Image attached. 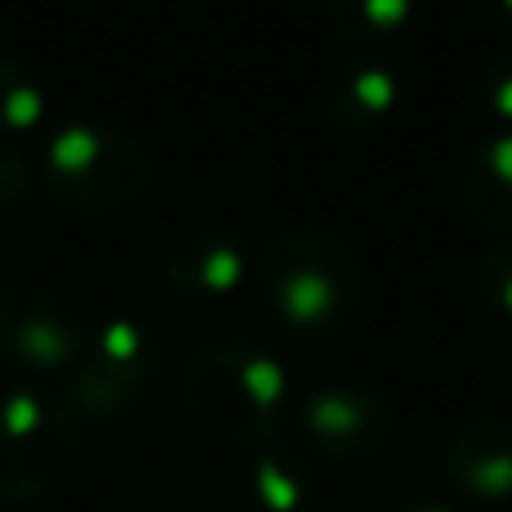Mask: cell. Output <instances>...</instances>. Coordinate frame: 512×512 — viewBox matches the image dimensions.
<instances>
[{
    "label": "cell",
    "instance_id": "6da1fadb",
    "mask_svg": "<svg viewBox=\"0 0 512 512\" xmlns=\"http://www.w3.org/2000/svg\"><path fill=\"white\" fill-rule=\"evenodd\" d=\"M256 280L284 328L336 336L360 308V264L328 228L276 232L256 252Z\"/></svg>",
    "mask_w": 512,
    "mask_h": 512
},
{
    "label": "cell",
    "instance_id": "7a4b0ae2",
    "mask_svg": "<svg viewBox=\"0 0 512 512\" xmlns=\"http://www.w3.org/2000/svg\"><path fill=\"white\" fill-rule=\"evenodd\" d=\"M180 400L204 436L236 448L264 444L288 408V372L256 344L220 340L188 360Z\"/></svg>",
    "mask_w": 512,
    "mask_h": 512
},
{
    "label": "cell",
    "instance_id": "3957f363",
    "mask_svg": "<svg viewBox=\"0 0 512 512\" xmlns=\"http://www.w3.org/2000/svg\"><path fill=\"white\" fill-rule=\"evenodd\" d=\"M148 152L120 128L72 120L44 144V188L76 212H112L140 196Z\"/></svg>",
    "mask_w": 512,
    "mask_h": 512
},
{
    "label": "cell",
    "instance_id": "277c9868",
    "mask_svg": "<svg viewBox=\"0 0 512 512\" xmlns=\"http://www.w3.org/2000/svg\"><path fill=\"white\" fill-rule=\"evenodd\" d=\"M76 448L72 408L40 388H12L0 396V500H40Z\"/></svg>",
    "mask_w": 512,
    "mask_h": 512
},
{
    "label": "cell",
    "instance_id": "5b68a950",
    "mask_svg": "<svg viewBox=\"0 0 512 512\" xmlns=\"http://www.w3.org/2000/svg\"><path fill=\"white\" fill-rule=\"evenodd\" d=\"M160 368L156 336L128 316H112L88 332L80 360L68 372V408L112 420L136 404L152 372Z\"/></svg>",
    "mask_w": 512,
    "mask_h": 512
},
{
    "label": "cell",
    "instance_id": "8992f818",
    "mask_svg": "<svg viewBox=\"0 0 512 512\" xmlns=\"http://www.w3.org/2000/svg\"><path fill=\"white\" fill-rule=\"evenodd\" d=\"M80 316L48 288H0V360L20 372H72L84 352Z\"/></svg>",
    "mask_w": 512,
    "mask_h": 512
},
{
    "label": "cell",
    "instance_id": "52a82bcc",
    "mask_svg": "<svg viewBox=\"0 0 512 512\" xmlns=\"http://www.w3.org/2000/svg\"><path fill=\"white\" fill-rule=\"evenodd\" d=\"M296 432L308 456L368 460L392 436V404L368 384H328L300 404Z\"/></svg>",
    "mask_w": 512,
    "mask_h": 512
},
{
    "label": "cell",
    "instance_id": "ba28073f",
    "mask_svg": "<svg viewBox=\"0 0 512 512\" xmlns=\"http://www.w3.org/2000/svg\"><path fill=\"white\" fill-rule=\"evenodd\" d=\"M164 276L180 296L220 300V296L240 292L248 276H256V256L232 228L204 224V228L184 232L168 248Z\"/></svg>",
    "mask_w": 512,
    "mask_h": 512
},
{
    "label": "cell",
    "instance_id": "9c48e42d",
    "mask_svg": "<svg viewBox=\"0 0 512 512\" xmlns=\"http://www.w3.org/2000/svg\"><path fill=\"white\" fill-rule=\"evenodd\" d=\"M448 484L476 504L512 500V420H472L464 424L444 452Z\"/></svg>",
    "mask_w": 512,
    "mask_h": 512
},
{
    "label": "cell",
    "instance_id": "30bf717a",
    "mask_svg": "<svg viewBox=\"0 0 512 512\" xmlns=\"http://www.w3.org/2000/svg\"><path fill=\"white\" fill-rule=\"evenodd\" d=\"M400 72L384 60H344L328 72L324 80V116L340 128V132H372L384 120H392V112L400 108Z\"/></svg>",
    "mask_w": 512,
    "mask_h": 512
},
{
    "label": "cell",
    "instance_id": "8fae6325",
    "mask_svg": "<svg viewBox=\"0 0 512 512\" xmlns=\"http://www.w3.org/2000/svg\"><path fill=\"white\" fill-rule=\"evenodd\" d=\"M464 204L476 224L512 236V128H492L464 172Z\"/></svg>",
    "mask_w": 512,
    "mask_h": 512
},
{
    "label": "cell",
    "instance_id": "7c38bea8",
    "mask_svg": "<svg viewBox=\"0 0 512 512\" xmlns=\"http://www.w3.org/2000/svg\"><path fill=\"white\" fill-rule=\"evenodd\" d=\"M252 492L268 512H300L312 492L308 456L292 448H268L252 464Z\"/></svg>",
    "mask_w": 512,
    "mask_h": 512
},
{
    "label": "cell",
    "instance_id": "4fadbf2b",
    "mask_svg": "<svg viewBox=\"0 0 512 512\" xmlns=\"http://www.w3.org/2000/svg\"><path fill=\"white\" fill-rule=\"evenodd\" d=\"M324 12L344 40L372 44L400 36L416 16V0H324Z\"/></svg>",
    "mask_w": 512,
    "mask_h": 512
},
{
    "label": "cell",
    "instance_id": "5bb4252c",
    "mask_svg": "<svg viewBox=\"0 0 512 512\" xmlns=\"http://www.w3.org/2000/svg\"><path fill=\"white\" fill-rule=\"evenodd\" d=\"M44 88L20 60H0V128L32 132L44 120Z\"/></svg>",
    "mask_w": 512,
    "mask_h": 512
},
{
    "label": "cell",
    "instance_id": "9a60e30c",
    "mask_svg": "<svg viewBox=\"0 0 512 512\" xmlns=\"http://www.w3.org/2000/svg\"><path fill=\"white\" fill-rule=\"evenodd\" d=\"M480 292L496 316L512 324V236H496L480 256Z\"/></svg>",
    "mask_w": 512,
    "mask_h": 512
},
{
    "label": "cell",
    "instance_id": "2e32d148",
    "mask_svg": "<svg viewBox=\"0 0 512 512\" xmlns=\"http://www.w3.org/2000/svg\"><path fill=\"white\" fill-rule=\"evenodd\" d=\"M480 96H484L492 124L512 128V52L492 56V64L484 68V80H480Z\"/></svg>",
    "mask_w": 512,
    "mask_h": 512
},
{
    "label": "cell",
    "instance_id": "e0dca14e",
    "mask_svg": "<svg viewBox=\"0 0 512 512\" xmlns=\"http://www.w3.org/2000/svg\"><path fill=\"white\" fill-rule=\"evenodd\" d=\"M28 196V164L16 148L0 144V208H16Z\"/></svg>",
    "mask_w": 512,
    "mask_h": 512
},
{
    "label": "cell",
    "instance_id": "ac0fdd59",
    "mask_svg": "<svg viewBox=\"0 0 512 512\" xmlns=\"http://www.w3.org/2000/svg\"><path fill=\"white\" fill-rule=\"evenodd\" d=\"M396 512H456V508H448V504H440V500H408V504L396 508Z\"/></svg>",
    "mask_w": 512,
    "mask_h": 512
},
{
    "label": "cell",
    "instance_id": "d6986e66",
    "mask_svg": "<svg viewBox=\"0 0 512 512\" xmlns=\"http://www.w3.org/2000/svg\"><path fill=\"white\" fill-rule=\"evenodd\" d=\"M492 12H496V20L504 28H512V0H492Z\"/></svg>",
    "mask_w": 512,
    "mask_h": 512
}]
</instances>
